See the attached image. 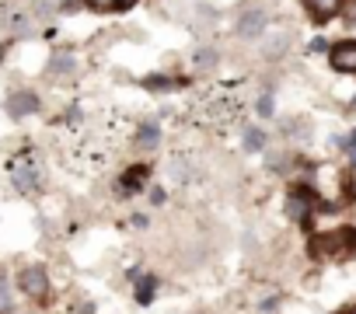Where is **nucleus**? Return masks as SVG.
<instances>
[{
  "label": "nucleus",
  "instance_id": "7",
  "mask_svg": "<svg viewBox=\"0 0 356 314\" xmlns=\"http://www.w3.org/2000/svg\"><path fill=\"white\" fill-rule=\"evenodd\" d=\"M8 112H11L15 119H25V115L39 112V98H35L32 91H18V94H11V101H8Z\"/></svg>",
  "mask_w": 356,
  "mask_h": 314
},
{
  "label": "nucleus",
  "instance_id": "18",
  "mask_svg": "<svg viewBox=\"0 0 356 314\" xmlns=\"http://www.w3.org/2000/svg\"><path fill=\"white\" fill-rule=\"evenodd\" d=\"M196 63H200V67H207V63H213V53H200V56H196Z\"/></svg>",
  "mask_w": 356,
  "mask_h": 314
},
{
  "label": "nucleus",
  "instance_id": "11",
  "mask_svg": "<svg viewBox=\"0 0 356 314\" xmlns=\"http://www.w3.org/2000/svg\"><path fill=\"white\" fill-rule=\"evenodd\" d=\"M136 143H140L143 150H154V147L161 143V129H157V122H147V126H140V133H136Z\"/></svg>",
  "mask_w": 356,
  "mask_h": 314
},
{
  "label": "nucleus",
  "instance_id": "3",
  "mask_svg": "<svg viewBox=\"0 0 356 314\" xmlns=\"http://www.w3.org/2000/svg\"><path fill=\"white\" fill-rule=\"evenodd\" d=\"M314 210V189L311 185H293V192L286 196V217L290 220H307Z\"/></svg>",
  "mask_w": 356,
  "mask_h": 314
},
{
  "label": "nucleus",
  "instance_id": "1",
  "mask_svg": "<svg viewBox=\"0 0 356 314\" xmlns=\"http://www.w3.org/2000/svg\"><path fill=\"white\" fill-rule=\"evenodd\" d=\"M356 251V227H335L311 238V255L318 258H349Z\"/></svg>",
  "mask_w": 356,
  "mask_h": 314
},
{
  "label": "nucleus",
  "instance_id": "10",
  "mask_svg": "<svg viewBox=\"0 0 356 314\" xmlns=\"http://www.w3.org/2000/svg\"><path fill=\"white\" fill-rule=\"evenodd\" d=\"M133 283H136V304H154V290H157V276H147V272H129Z\"/></svg>",
  "mask_w": 356,
  "mask_h": 314
},
{
  "label": "nucleus",
  "instance_id": "21",
  "mask_svg": "<svg viewBox=\"0 0 356 314\" xmlns=\"http://www.w3.org/2000/svg\"><path fill=\"white\" fill-rule=\"evenodd\" d=\"M136 4V0H119V8H133Z\"/></svg>",
  "mask_w": 356,
  "mask_h": 314
},
{
  "label": "nucleus",
  "instance_id": "8",
  "mask_svg": "<svg viewBox=\"0 0 356 314\" xmlns=\"http://www.w3.org/2000/svg\"><path fill=\"white\" fill-rule=\"evenodd\" d=\"M262 28H266V11H259V8L245 11L241 22H238V35H245V39H255Z\"/></svg>",
  "mask_w": 356,
  "mask_h": 314
},
{
  "label": "nucleus",
  "instance_id": "15",
  "mask_svg": "<svg viewBox=\"0 0 356 314\" xmlns=\"http://www.w3.org/2000/svg\"><path fill=\"white\" fill-rule=\"evenodd\" d=\"M11 307V286H8V279L0 276V314H4Z\"/></svg>",
  "mask_w": 356,
  "mask_h": 314
},
{
  "label": "nucleus",
  "instance_id": "19",
  "mask_svg": "<svg viewBox=\"0 0 356 314\" xmlns=\"http://www.w3.org/2000/svg\"><path fill=\"white\" fill-rule=\"evenodd\" d=\"M346 147H349V150H353V161H356V129H353V136H349V140H346Z\"/></svg>",
  "mask_w": 356,
  "mask_h": 314
},
{
  "label": "nucleus",
  "instance_id": "2",
  "mask_svg": "<svg viewBox=\"0 0 356 314\" xmlns=\"http://www.w3.org/2000/svg\"><path fill=\"white\" fill-rule=\"evenodd\" d=\"M8 172H11L15 189H22V192H39V185H42V168H39V161H35L32 154L15 157V161L8 165Z\"/></svg>",
  "mask_w": 356,
  "mask_h": 314
},
{
  "label": "nucleus",
  "instance_id": "17",
  "mask_svg": "<svg viewBox=\"0 0 356 314\" xmlns=\"http://www.w3.org/2000/svg\"><path fill=\"white\" fill-rule=\"evenodd\" d=\"M259 115H266V119L273 115V98H269V94H262V98H259Z\"/></svg>",
  "mask_w": 356,
  "mask_h": 314
},
{
  "label": "nucleus",
  "instance_id": "12",
  "mask_svg": "<svg viewBox=\"0 0 356 314\" xmlns=\"http://www.w3.org/2000/svg\"><path fill=\"white\" fill-rule=\"evenodd\" d=\"M186 81H171V77H147L143 81V88H150V91H178Z\"/></svg>",
  "mask_w": 356,
  "mask_h": 314
},
{
  "label": "nucleus",
  "instance_id": "6",
  "mask_svg": "<svg viewBox=\"0 0 356 314\" xmlns=\"http://www.w3.org/2000/svg\"><path fill=\"white\" fill-rule=\"evenodd\" d=\"M147 175H150V168L147 165H136V168H129L119 182H115V189H119V196H133V192H140V185L147 182Z\"/></svg>",
  "mask_w": 356,
  "mask_h": 314
},
{
  "label": "nucleus",
  "instance_id": "5",
  "mask_svg": "<svg viewBox=\"0 0 356 314\" xmlns=\"http://www.w3.org/2000/svg\"><path fill=\"white\" fill-rule=\"evenodd\" d=\"M332 67L339 74H356V42H339L332 46Z\"/></svg>",
  "mask_w": 356,
  "mask_h": 314
},
{
  "label": "nucleus",
  "instance_id": "14",
  "mask_svg": "<svg viewBox=\"0 0 356 314\" xmlns=\"http://www.w3.org/2000/svg\"><path fill=\"white\" fill-rule=\"evenodd\" d=\"M91 11H119V0H84Z\"/></svg>",
  "mask_w": 356,
  "mask_h": 314
},
{
  "label": "nucleus",
  "instance_id": "13",
  "mask_svg": "<svg viewBox=\"0 0 356 314\" xmlns=\"http://www.w3.org/2000/svg\"><path fill=\"white\" fill-rule=\"evenodd\" d=\"M262 147H266V133H262V129H248V133H245V150L255 154V150H262Z\"/></svg>",
  "mask_w": 356,
  "mask_h": 314
},
{
  "label": "nucleus",
  "instance_id": "4",
  "mask_svg": "<svg viewBox=\"0 0 356 314\" xmlns=\"http://www.w3.org/2000/svg\"><path fill=\"white\" fill-rule=\"evenodd\" d=\"M18 283H22V290H25L32 300H46V297H49V276H46V269H39V265L22 269Z\"/></svg>",
  "mask_w": 356,
  "mask_h": 314
},
{
  "label": "nucleus",
  "instance_id": "9",
  "mask_svg": "<svg viewBox=\"0 0 356 314\" xmlns=\"http://www.w3.org/2000/svg\"><path fill=\"white\" fill-rule=\"evenodd\" d=\"M307 4V11L318 18V22H328V18H335L342 8H346V0H304Z\"/></svg>",
  "mask_w": 356,
  "mask_h": 314
},
{
  "label": "nucleus",
  "instance_id": "16",
  "mask_svg": "<svg viewBox=\"0 0 356 314\" xmlns=\"http://www.w3.org/2000/svg\"><path fill=\"white\" fill-rule=\"evenodd\" d=\"M49 70H53V74H70V70H74V60H70V56H56Z\"/></svg>",
  "mask_w": 356,
  "mask_h": 314
},
{
  "label": "nucleus",
  "instance_id": "20",
  "mask_svg": "<svg viewBox=\"0 0 356 314\" xmlns=\"http://www.w3.org/2000/svg\"><path fill=\"white\" fill-rule=\"evenodd\" d=\"M81 8V0H63V11H77Z\"/></svg>",
  "mask_w": 356,
  "mask_h": 314
}]
</instances>
